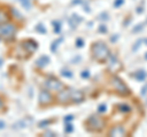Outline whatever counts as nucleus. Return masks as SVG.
Segmentation results:
<instances>
[{"mask_svg": "<svg viewBox=\"0 0 147 137\" xmlns=\"http://www.w3.org/2000/svg\"><path fill=\"white\" fill-rule=\"evenodd\" d=\"M21 25L17 22H12L11 20L7 22L0 25V39L5 40V42H15L17 31L20 30Z\"/></svg>", "mask_w": 147, "mask_h": 137, "instance_id": "nucleus-1", "label": "nucleus"}, {"mask_svg": "<svg viewBox=\"0 0 147 137\" xmlns=\"http://www.w3.org/2000/svg\"><path fill=\"white\" fill-rule=\"evenodd\" d=\"M65 87H66L65 83H64L61 80H59L58 77H55V76H48L43 82V88L50 91L52 93L60 92V91L64 89Z\"/></svg>", "mask_w": 147, "mask_h": 137, "instance_id": "nucleus-2", "label": "nucleus"}, {"mask_svg": "<svg viewBox=\"0 0 147 137\" xmlns=\"http://www.w3.org/2000/svg\"><path fill=\"white\" fill-rule=\"evenodd\" d=\"M55 97L50 91L42 88L38 93V107L39 108H49L55 105Z\"/></svg>", "mask_w": 147, "mask_h": 137, "instance_id": "nucleus-3", "label": "nucleus"}, {"mask_svg": "<svg viewBox=\"0 0 147 137\" xmlns=\"http://www.w3.org/2000/svg\"><path fill=\"white\" fill-rule=\"evenodd\" d=\"M71 91L72 88L66 86L64 89H61L60 92L57 93V95H55V103H57V105H63V107L71 105Z\"/></svg>", "mask_w": 147, "mask_h": 137, "instance_id": "nucleus-4", "label": "nucleus"}, {"mask_svg": "<svg viewBox=\"0 0 147 137\" xmlns=\"http://www.w3.org/2000/svg\"><path fill=\"white\" fill-rule=\"evenodd\" d=\"M92 54H93L94 59H97V60H104L108 56L109 52H108V48L103 43L96 42L94 44H92Z\"/></svg>", "mask_w": 147, "mask_h": 137, "instance_id": "nucleus-5", "label": "nucleus"}, {"mask_svg": "<svg viewBox=\"0 0 147 137\" xmlns=\"http://www.w3.org/2000/svg\"><path fill=\"white\" fill-rule=\"evenodd\" d=\"M21 47L24 48V50L26 52V54L28 55V58H31L33 54L37 52V49H38V42L34 40L33 38H26V39H22L21 42Z\"/></svg>", "mask_w": 147, "mask_h": 137, "instance_id": "nucleus-6", "label": "nucleus"}, {"mask_svg": "<svg viewBox=\"0 0 147 137\" xmlns=\"http://www.w3.org/2000/svg\"><path fill=\"white\" fill-rule=\"evenodd\" d=\"M85 125H86V127L92 126V129H91L90 131H98V130L102 129V124H100V120H99L98 118H94V116H91V118L87 119L86 122H85Z\"/></svg>", "mask_w": 147, "mask_h": 137, "instance_id": "nucleus-7", "label": "nucleus"}, {"mask_svg": "<svg viewBox=\"0 0 147 137\" xmlns=\"http://www.w3.org/2000/svg\"><path fill=\"white\" fill-rule=\"evenodd\" d=\"M9 12H10V16H11V20H16L15 22H17L18 25H21V26H24L25 24V19H24V16L21 15L20 12H18L15 7H12V6H9Z\"/></svg>", "mask_w": 147, "mask_h": 137, "instance_id": "nucleus-8", "label": "nucleus"}, {"mask_svg": "<svg viewBox=\"0 0 147 137\" xmlns=\"http://www.w3.org/2000/svg\"><path fill=\"white\" fill-rule=\"evenodd\" d=\"M49 62H50V58L48 55H40L39 58L36 59L34 66H36V68H39L40 70V68H44L45 66H48Z\"/></svg>", "mask_w": 147, "mask_h": 137, "instance_id": "nucleus-9", "label": "nucleus"}, {"mask_svg": "<svg viewBox=\"0 0 147 137\" xmlns=\"http://www.w3.org/2000/svg\"><path fill=\"white\" fill-rule=\"evenodd\" d=\"M85 100V94L79 89L71 91V104H79Z\"/></svg>", "mask_w": 147, "mask_h": 137, "instance_id": "nucleus-10", "label": "nucleus"}, {"mask_svg": "<svg viewBox=\"0 0 147 137\" xmlns=\"http://www.w3.org/2000/svg\"><path fill=\"white\" fill-rule=\"evenodd\" d=\"M10 20H11V16H10V12H9V9L1 7L0 9V25Z\"/></svg>", "mask_w": 147, "mask_h": 137, "instance_id": "nucleus-11", "label": "nucleus"}, {"mask_svg": "<svg viewBox=\"0 0 147 137\" xmlns=\"http://www.w3.org/2000/svg\"><path fill=\"white\" fill-rule=\"evenodd\" d=\"M54 122H57V119H55V118L45 119V120H40L38 124H37V126H38L39 129H47L48 126H50L52 124H54Z\"/></svg>", "mask_w": 147, "mask_h": 137, "instance_id": "nucleus-12", "label": "nucleus"}, {"mask_svg": "<svg viewBox=\"0 0 147 137\" xmlns=\"http://www.w3.org/2000/svg\"><path fill=\"white\" fill-rule=\"evenodd\" d=\"M52 26H53V32L54 33L59 34L61 32V21L54 20V21H52Z\"/></svg>", "mask_w": 147, "mask_h": 137, "instance_id": "nucleus-13", "label": "nucleus"}, {"mask_svg": "<svg viewBox=\"0 0 147 137\" xmlns=\"http://www.w3.org/2000/svg\"><path fill=\"white\" fill-rule=\"evenodd\" d=\"M60 75L63 77H66V79H72V77H74V72L69 67H63L60 70Z\"/></svg>", "mask_w": 147, "mask_h": 137, "instance_id": "nucleus-14", "label": "nucleus"}, {"mask_svg": "<svg viewBox=\"0 0 147 137\" xmlns=\"http://www.w3.org/2000/svg\"><path fill=\"white\" fill-rule=\"evenodd\" d=\"M63 40H64V38H63V37H60L59 39H55L54 42H52V44H50V52H52V53H55V52H57L58 45L60 44V43L63 42Z\"/></svg>", "mask_w": 147, "mask_h": 137, "instance_id": "nucleus-15", "label": "nucleus"}, {"mask_svg": "<svg viewBox=\"0 0 147 137\" xmlns=\"http://www.w3.org/2000/svg\"><path fill=\"white\" fill-rule=\"evenodd\" d=\"M34 31L37 32V33L39 34H45L47 33V30H45V26L42 24V22H39V24H37L36 27H34Z\"/></svg>", "mask_w": 147, "mask_h": 137, "instance_id": "nucleus-16", "label": "nucleus"}, {"mask_svg": "<svg viewBox=\"0 0 147 137\" xmlns=\"http://www.w3.org/2000/svg\"><path fill=\"white\" fill-rule=\"evenodd\" d=\"M6 110H7V107H6L5 98H4V95L0 94V114L6 113Z\"/></svg>", "mask_w": 147, "mask_h": 137, "instance_id": "nucleus-17", "label": "nucleus"}, {"mask_svg": "<svg viewBox=\"0 0 147 137\" xmlns=\"http://www.w3.org/2000/svg\"><path fill=\"white\" fill-rule=\"evenodd\" d=\"M28 126V124L26 122L25 119H22V120L20 121H17L16 124H13V129H16V130H21V129H25V127Z\"/></svg>", "mask_w": 147, "mask_h": 137, "instance_id": "nucleus-18", "label": "nucleus"}, {"mask_svg": "<svg viewBox=\"0 0 147 137\" xmlns=\"http://www.w3.org/2000/svg\"><path fill=\"white\" fill-rule=\"evenodd\" d=\"M72 131H74L72 124H70V122H65V126H64V132H65L66 135H69V134H71Z\"/></svg>", "mask_w": 147, "mask_h": 137, "instance_id": "nucleus-19", "label": "nucleus"}, {"mask_svg": "<svg viewBox=\"0 0 147 137\" xmlns=\"http://www.w3.org/2000/svg\"><path fill=\"white\" fill-rule=\"evenodd\" d=\"M39 136H47V137H52V136H58L57 132H54L52 130H44L42 134H39Z\"/></svg>", "mask_w": 147, "mask_h": 137, "instance_id": "nucleus-20", "label": "nucleus"}, {"mask_svg": "<svg viewBox=\"0 0 147 137\" xmlns=\"http://www.w3.org/2000/svg\"><path fill=\"white\" fill-rule=\"evenodd\" d=\"M18 1H20V4L26 9V10H30L32 7V4H31L30 0H18Z\"/></svg>", "mask_w": 147, "mask_h": 137, "instance_id": "nucleus-21", "label": "nucleus"}, {"mask_svg": "<svg viewBox=\"0 0 147 137\" xmlns=\"http://www.w3.org/2000/svg\"><path fill=\"white\" fill-rule=\"evenodd\" d=\"M75 44H76V47H77V48H80V47H82V45H84L85 43H84V40H82L81 38H77Z\"/></svg>", "mask_w": 147, "mask_h": 137, "instance_id": "nucleus-22", "label": "nucleus"}, {"mask_svg": "<svg viewBox=\"0 0 147 137\" xmlns=\"http://www.w3.org/2000/svg\"><path fill=\"white\" fill-rule=\"evenodd\" d=\"M71 120H74V115H66L64 118V122H70Z\"/></svg>", "mask_w": 147, "mask_h": 137, "instance_id": "nucleus-23", "label": "nucleus"}, {"mask_svg": "<svg viewBox=\"0 0 147 137\" xmlns=\"http://www.w3.org/2000/svg\"><path fill=\"white\" fill-rule=\"evenodd\" d=\"M81 77L82 79H88V71H82L81 72Z\"/></svg>", "mask_w": 147, "mask_h": 137, "instance_id": "nucleus-24", "label": "nucleus"}, {"mask_svg": "<svg viewBox=\"0 0 147 137\" xmlns=\"http://www.w3.org/2000/svg\"><path fill=\"white\" fill-rule=\"evenodd\" d=\"M5 126H6V122L4 121V120H0V130L5 129Z\"/></svg>", "mask_w": 147, "mask_h": 137, "instance_id": "nucleus-25", "label": "nucleus"}, {"mask_svg": "<svg viewBox=\"0 0 147 137\" xmlns=\"http://www.w3.org/2000/svg\"><path fill=\"white\" fill-rule=\"evenodd\" d=\"M3 62H4V60H3V58L0 56V67H1V65H3Z\"/></svg>", "mask_w": 147, "mask_h": 137, "instance_id": "nucleus-26", "label": "nucleus"}]
</instances>
